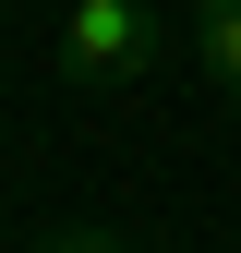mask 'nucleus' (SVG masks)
Masks as SVG:
<instances>
[{"label":"nucleus","instance_id":"1","mask_svg":"<svg viewBox=\"0 0 241 253\" xmlns=\"http://www.w3.org/2000/svg\"><path fill=\"white\" fill-rule=\"evenodd\" d=\"M145 60H157V12L145 0H73V24H60V73L73 84H133Z\"/></svg>","mask_w":241,"mask_h":253},{"label":"nucleus","instance_id":"2","mask_svg":"<svg viewBox=\"0 0 241 253\" xmlns=\"http://www.w3.org/2000/svg\"><path fill=\"white\" fill-rule=\"evenodd\" d=\"M193 60L217 84H241V0H205V12H193Z\"/></svg>","mask_w":241,"mask_h":253},{"label":"nucleus","instance_id":"3","mask_svg":"<svg viewBox=\"0 0 241 253\" xmlns=\"http://www.w3.org/2000/svg\"><path fill=\"white\" fill-rule=\"evenodd\" d=\"M48 253H133V241H109V229H60Z\"/></svg>","mask_w":241,"mask_h":253}]
</instances>
